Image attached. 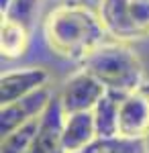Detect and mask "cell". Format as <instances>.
Listing matches in <instances>:
<instances>
[{
  "label": "cell",
  "mask_w": 149,
  "mask_h": 153,
  "mask_svg": "<svg viewBox=\"0 0 149 153\" xmlns=\"http://www.w3.org/2000/svg\"><path fill=\"white\" fill-rule=\"evenodd\" d=\"M45 41L53 53L66 59H88L110 41L98 12L86 4H61L45 19Z\"/></svg>",
  "instance_id": "1"
},
{
  "label": "cell",
  "mask_w": 149,
  "mask_h": 153,
  "mask_svg": "<svg viewBox=\"0 0 149 153\" xmlns=\"http://www.w3.org/2000/svg\"><path fill=\"white\" fill-rule=\"evenodd\" d=\"M84 68L92 71L106 90L123 96L145 84L143 63L125 41H106L88 59H84Z\"/></svg>",
  "instance_id": "2"
},
{
  "label": "cell",
  "mask_w": 149,
  "mask_h": 153,
  "mask_svg": "<svg viewBox=\"0 0 149 153\" xmlns=\"http://www.w3.org/2000/svg\"><path fill=\"white\" fill-rule=\"evenodd\" d=\"M98 14L115 41L149 37V0H100Z\"/></svg>",
  "instance_id": "3"
},
{
  "label": "cell",
  "mask_w": 149,
  "mask_h": 153,
  "mask_svg": "<svg viewBox=\"0 0 149 153\" xmlns=\"http://www.w3.org/2000/svg\"><path fill=\"white\" fill-rule=\"evenodd\" d=\"M118 135L131 139L149 137V84H141L121 100L118 110Z\"/></svg>",
  "instance_id": "4"
},
{
  "label": "cell",
  "mask_w": 149,
  "mask_h": 153,
  "mask_svg": "<svg viewBox=\"0 0 149 153\" xmlns=\"http://www.w3.org/2000/svg\"><path fill=\"white\" fill-rule=\"evenodd\" d=\"M63 123L66 110L61 98L53 96L39 117V127L27 153H66L63 151Z\"/></svg>",
  "instance_id": "5"
},
{
  "label": "cell",
  "mask_w": 149,
  "mask_h": 153,
  "mask_svg": "<svg viewBox=\"0 0 149 153\" xmlns=\"http://www.w3.org/2000/svg\"><path fill=\"white\" fill-rule=\"evenodd\" d=\"M104 94H106V86L92 71L84 68L66 82L59 98H61L66 114H72V112L92 110Z\"/></svg>",
  "instance_id": "6"
},
{
  "label": "cell",
  "mask_w": 149,
  "mask_h": 153,
  "mask_svg": "<svg viewBox=\"0 0 149 153\" xmlns=\"http://www.w3.org/2000/svg\"><path fill=\"white\" fill-rule=\"evenodd\" d=\"M51 98H53L51 92L47 90V86H43V88L31 92V94L10 102V104H2V110H0V135L6 137L14 129L27 125L29 120L39 118L43 114V110L47 108Z\"/></svg>",
  "instance_id": "7"
},
{
  "label": "cell",
  "mask_w": 149,
  "mask_h": 153,
  "mask_svg": "<svg viewBox=\"0 0 149 153\" xmlns=\"http://www.w3.org/2000/svg\"><path fill=\"white\" fill-rule=\"evenodd\" d=\"M49 80V74L43 68H23L2 74L0 78V102L10 104L14 100L43 88Z\"/></svg>",
  "instance_id": "8"
},
{
  "label": "cell",
  "mask_w": 149,
  "mask_h": 153,
  "mask_svg": "<svg viewBox=\"0 0 149 153\" xmlns=\"http://www.w3.org/2000/svg\"><path fill=\"white\" fill-rule=\"evenodd\" d=\"M96 137H98V133H96L92 110L66 114V123H63V151L66 153L82 151Z\"/></svg>",
  "instance_id": "9"
},
{
  "label": "cell",
  "mask_w": 149,
  "mask_h": 153,
  "mask_svg": "<svg viewBox=\"0 0 149 153\" xmlns=\"http://www.w3.org/2000/svg\"><path fill=\"white\" fill-rule=\"evenodd\" d=\"M121 100L123 94H116L106 90V94L96 102L92 108L94 123H96V133L98 137H115L118 135V110H121Z\"/></svg>",
  "instance_id": "10"
},
{
  "label": "cell",
  "mask_w": 149,
  "mask_h": 153,
  "mask_svg": "<svg viewBox=\"0 0 149 153\" xmlns=\"http://www.w3.org/2000/svg\"><path fill=\"white\" fill-rule=\"evenodd\" d=\"M78 153H149V145L147 139H131L123 135L96 137Z\"/></svg>",
  "instance_id": "11"
},
{
  "label": "cell",
  "mask_w": 149,
  "mask_h": 153,
  "mask_svg": "<svg viewBox=\"0 0 149 153\" xmlns=\"http://www.w3.org/2000/svg\"><path fill=\"white\" fill-rule=\"evenodd\" d=\"M29 45V29L25 25L10 21V19H2L0 27V51L4 57H19L27 51Z\"/></svg>",
  "instance_id": "12"
},
{
  "label": "cell",
  "mask_w": 149,
  "mask_h": 153,
  "mask_svg": "<svg viewBox=\"0 0 149 153\" xmlns=\"http://www.w3.org/2000/svg\"><path fill=\"white\" fill-rule=\"evenodd\" d=\"M37 127H39V118H33L27 125L14 129L10 135L2 137L0 151L2 153H27V149H29V145H31V141H33V137H35V133H37Z\"/></svg>",
  "instance_id": "13"
},
{
  "label": "cell",
  "mask_w": 149,
  "mask_h": 153,
  "mask_svg": "<svg viewBox=\"0 0 149 153\" xmlns=\"http://www.w3.org/2000/svg\"><path fill=\"white\" fill-rule=\"evenodd\" d=\"M39 10V0H8L6 8L2 10V19H10L31 29L35 14Z\"/></svg>",
  "instance_id": "14"
},
{
  "label": "cell",
  "mask_w": 149,
  "mask_h": 153,
  "mask_svg": "<svg viewBox=\"0 0 149 153\" xmlns=\"http://www.w3.org/2000/svg\"><path fill=\"white\" fill-rule=\"evenodd\" d=\"M66 4H86L88 0H63Z\"/></svg>",
  "instance_id": "15"
},
{
  "label": "cell",
  "mask_w": 149,
  "mask_h": 153,
  "mask_svg": "<svg viewBox=\"0 0 149 153\" xmlns=\"http://www.w3.org/2000/svg\"><path fill=\"white\" fill-rule=\"evenodd\" d=\"M6 4H8V0H0V10H4V8H6Z\"/></svg>",
  "instance_id": "16"
}]
</instances>
